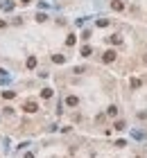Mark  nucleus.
I'll list each match as a JSON object with an SVG mask.
<instances>
[{"instance_id":"1","label":"nucleus","mask_w":147,"mask_h":158,"mask_svg":"<svg viewBox=\"0 0 147 158\" xmlns=\"http://www.w3.org/2000/svg\"><path fill=\"white\" fill-rule=\"evenodd\" d=\"M104 63H111V61H113V59H115V52H113V50H106V52H104Z\"/></svg>"},{"instance_id":"2","label":"nucleus","mask_w":147,"mask_h":158,"mask_svg":"<svg viewBox=\"0 0 147 158\" xmlns=\"http://www.w3.org/2000/svg\"><path fill=\"white\" fill-rule=\"evenodd\" d=\"M25 111H27V113H36V111H39L36 102H27V104H25Z\"/></svg>"},{"instance_id":"3","label":"nucleus","mask_w":147,"mask_h":158,"mask_svg":"<svg viewBox=\"0 0 147 158\" xmlns=\"http://www.w3.org/2000/svg\"><path fill=\"white\" fill-rule=\"evenodd\" d=\"M111 7L115 9V11H122V9H124V2H122V0H113Z\"/></svg>"},{"instance_id":"4","label":"nucleus","mask_w":147,"mask_h":158,"mask_svg":"<svg viewBox=\"0 0 147 158\" xmlns=\"http://www.w3.org/2000/svg\"><path fill=\"white\" fill-rule=\"evenodd\" d=\"M66 104H68V106H77V104H79V100L75 97V95H70V97H66Z\"/></svg>"},{"instance_id":"5","label":"nucleus","mask_w":147,"mask_h":158,"mask_svg":"<svg viewBox=\"0 0 147 158\" xmlns=\"http://www.w3.org/2000/svg\"><path fill=\"white\" fill-rule=\"evenodd\" d=\"M52 61H54V63H63V61H66V57H63V54H54V57H52Z\"/></svg>"},{"instance_id":"6","label":"nucleus","mask_w":147,"mask_h":158,"mask_svg":"<svg viewBox=\"0 0 147 158\" xmlns=\"http://www.w3.org/2000/svg\"><path fill=\"white\" fill-rule=\"evenodd\" d=\"M27 68H30V70L36 68V57H30V59H27Z\"/></svg>"},{"instance_id":"7","label":"nucleus","mask_w":147,"mask_h":158,"mask_svg":"<svg viewBox=\"0 0 147 158\" xmlns=\"http://www.w3.org/2000/svg\"><path fill=\"white\" fill-rule=\"evenodd\" d=\"M41 97H43V100L52 97V91H50V88H43V91H41Z\"/></svg>"},{"instance_id":"8","label":"nucleus","mask_w":147,"mask_h":158,"mask_svg":"<svg viewBox=\"0 0 147 158\" xmlns=\"http://www.w3.org/2000/svg\"><path fill=\"white\" fill-rule=\"evenodd\" d=\"M82 57H91V48H88V45L82 48Z\"/></svg>"},{"instance_id":"9","label":"nucleus","mask_w":147,"mask_h":158,"mask_svg":"<svg viewBox=\"0 0 147 158\" xmlns=\"http://www.w3.org/2000/svg\"><path fill=\"white\" fill-rule=\"evenodd\" d=\"M113 126H115V129H118V131H122V129H124V126H127V124H124V122H122V120H118V122H115V124H113Z\"/></svg>"},{"instance_id":"10","label":"nucleus","mask_w":147,"mask_h":158,"mask_svg":"<svg viewBox=\"0 0 147 158\" xmlns=\"http://www.w3.org/2000/svg\"><path fill=\"white\" fill-rule=\"evenodd\" d=\"M106 113H109V115H118V106H109Z\"/></svg>"},{"instance_id":"11","label":"nucleus","mask_w":147,"mask_h":158,"mask_svg":"<svg viewBox=\"0 0 147 158\" xmlns=\"http://www.w3.org/2000/svg\"><path fill=\"white\" fill-rule=\"evenodd\" d=\"M97 25H100V27H106V25H109V20H106V18H100V20H97Z\"/></svg>"},{"instance_id":"12","label":"nucleus","mask_w":147,"mask_h":158,"mask_svg":"<svg viewBox=\"0 0 147 158\" xmlns=\"http://www.w3.org/2000/svg\"><path fill=\"white\" fill-rule=\"evenodd\" d=\"M131 88H140V79H131Z\"/></svg>"},{"instance_id":"13","label":"nucleus","mask_w":147,"mask_h":158,"mask_svg":"<svg viewBox=\"0 0 147 158\" xmlns=\"http://www.w3.org/2000/svg\"><path fill=\"white\" fill-rule=\"evenodd\" d=\"M2 95H5V100H11V97H14V91H5Z\"/></svg>"},{"instance_id":"14","label":"nucleus","mask_w":147,"mask_h":158,"mask_svg":"<svg viewBox=\"0 0 147 158\" xmlns=\"http://www.w3.org/2000/svg\"><path fill=\"white\" fill-rule=\"evenodd\" d=\"M134 138H138V140H143V138H145V133H140V131H134Z\"/></svg>"},{"instance_id":"15","label":"nucleus","mask_w":147,"mask_h":158,"mask_svg":"<svg viewBox=\"0 0 147 158\" xmlns=\"http://www.w3.org/2000/svg\"><path fill=\"white\" fill-rule=\"evenodd\" d=\"M66 45H75V36H68L66 39Z\"/></svg>"},{"instance_id":"16","label":"nucleus","mask_w":147,"mask_h":158,"mask_svg":"<svg viewBox=\"0 0 147 158\" xmlns=\"http://www.w3.org/2000/svg\"><path fill=\"white\" fill-rule=\"evenodd\" d=\"M2 27H7V20H0V29H2Z\"/></svg>"},{"instance_id":"17","label":"nucleus","mask_w":147,"mask_h":158,"mask_svg":"<svg viewBox=\"0 0 147 158\" xmlns=\"http://www.w3.org/2000/svg\"><path fill=\"white\" fill-rule=\"evenodd\" d=\"M25 158H34V156H32V154H25Z\"/></svg>"},{"instance_id":"18","label":"nucleus","mask_w":147,"mask_h":158,"mask_svg":"<svg viewBox=\"0 0 147 158\" xmlns=\"http://www.w3.org/2000/svg\"><path fill=\"white\" fill-rule=\"evenodd\" d=\"M20 2H23V5H27V2H30V0H20Z\"/></svg>"}]
</instances>
